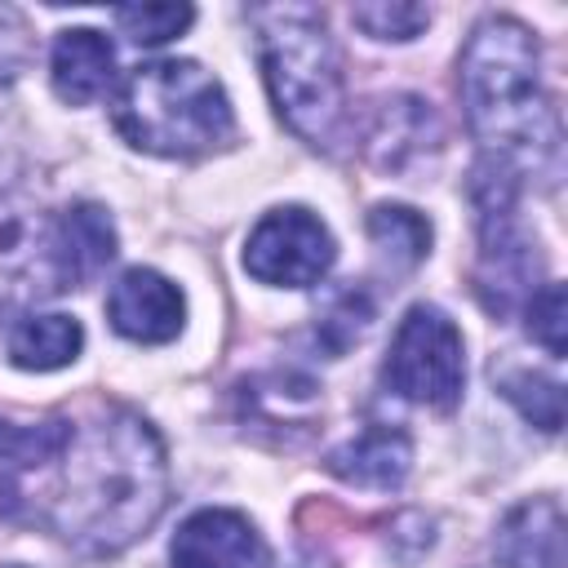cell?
Listing matches in <instances>:
<instances>
[{
	"mask_svg": "<svg viewBox=\"0 0 568 568\" xmlns=\"http://www.w3.org/2000/svg\"><path fill=\"white\" fill-rule=\"evenodd\" d=\"M169 559L173 568H266L271 550L248 515L209 506L178 528Z\"/></svg>",
	"mask_w": 568,
	"mask_h": 568,
	"instance_id": "10",
	"label": "cell"
},
{
	"mask_svg": "<svg viewBox=\"0 0 568 568\" xmlns=\"http://www.w3.org/2000/svg\"><path fill=\"white\" fill-rule=\"evenodd\" d=\"M257 58L280 120L311 146L337 151L351 124L337 44L315 4H253Z\"/></svg>",
	"mask_w": 568,
	"mask_h": 568,
	"instance_id": "3",
	"label": "cell"
},
{
	"mask_svg": "<svg viewBox=\"0 0 568 568\" xmlns=\"http://www.w3.org/2000/svg\"><path fill=\"white\" fill-rule=\"evenodd\" d=\"M342 484H355V488H377V493H390L408 479L413 470V439L404 430H390V426H368L364 435L346 439L342 448L328 453L324 462Z\"/></svg>",
	"mask_w": 568,
	"mask_h": 568,
	"instance_id": "14",
	"label": "cell"
},
{
	"mask_svg": "<svg viewBox=\"0 0 568 568\" xmlns=\"http://www.w3.org/2000/svg\"><path fill=\"white\" fill-rule=\"evenodd\" d=\"M164 501V444L155 426L129 408L80 426L44 488L27 493L13 470L0 475V519L40 524L84 555H120L160 519Z\"/></svg>",
	"mask_w": 568,
	"mask_h": 568,
	"instance_id": "1",
	"label": "cell"
},
{
	"mask_svg": "<svg viewBox=\"0 0 568 568\" xmlns=\"http://www.w3.org/2000/svg\"><path fill=\"white\" fill-rule=\"evenodd\" d=\"M111 18L133 44H164L195 22V9L191 4H120L111 9Z\"/></svg>",
	"mask_w": 568,
	"mask_h": 568,
	"instance_id": "22",
	"label": "cell"
},
{
	"mask_svg": "<svg viewBox=\"0 0 568 568\" xmlns=\"http://www.w3.org/2000/svg\"><path fill=\"white\" fill-rule=\"evenodd\" d=\"M115 133L151 155H209L235 138V111L213 71L191 58H155L124 75L111 102Z\"/></svg>",
	"mask_w": 568,
	"mask_h": 568,
	"instance_id": "4",
	"label": "cell"
},
{
	"mask_svg": "<svg viewBox=\"0 0 568 568\" xmlns=\"http://www.w3.org/2000/svg\"><path fill=\"white\" fill-rule=\"evenodd\" d=\"M240 399H244V417L253 426H275V430H306L315 408H320V390L311 377L302 373H266V377H253L240 386Z\"/></svg>",
	"mask_w": 568,
	"mask_h": 568,
	"instance_id": "16",
	"label": "cell"
},
{
	"mask_svg": "<svg viewBox=\"0 0 568 568\" xmlns=\"http://www.w3.org/2000/svg\"><path fill=\"white\" fill-rule=\"evenodd\" d=\"M368 324H373V297H368V288H364V284H346V288H337V293L328 297V306L320 311V320H315V342H320L328 355H346V351L364 337Z\"/></svg>",
	"mask_w": 568,
	"mask_h": 568,
	"instance_id": "20",
	"label": "cell"
},
{
	"mask_svg": "<svg viewBox=\"0 0 568 568\" xmlns=\"http://www.w3.org/2000/svg\"><path fill=\"white\" fill-rule=\"evenodd\" d=\"M497 568H564V510L555 497H532L506 510L493 537Z\"/></svg>",
	"mask_w": 568,
	"mask_h": 568,
	"instance_id": "12",
	"label": "cell"
},
{
	"mask_svg": "<svg viewBox=\"0 0 568 568\" xmlns=\"http://www.w3.org/2000/svg\"><path fill=\"white\" fill-rule=\"evenodd\" d=\"M368 235L390 266H417L430 253V222L408 204H373Z\"/></svg>",
	"mask_w": 568,
	"mask_h": 568,
	"instance_id": "18",
	"label": "cell"
},
{
	"mask_svg": "<svg viewBox=\"0 0 568 568\" xmlns=\"http://www.w3.org/2000/svg\"><path fill=\"white\" fill-rule=\"evenodd\" d=\"M106 320L120 337L129 342H146V346H160V342H173L186 324V302H182V288L160 275V271H146V266H133L124 271L111 293H106Z\"/></svg>",
	"mask_w": 568,
	"mask_h": 568,
	"instance_id": "9",
	"label": "cell"
},
{
	"mask_svg": "<svg viewBox=\"0 0 568 568\" xmlns=\"http://www.w3.org/2000/svg\"><path fill=\"white\" fill-rule=\"evenodd\" d=\"M501 395L519 408L524 422L541 426L546 435H555V430L564 426V386H559V382L519 368V373H506V377H501Z\"/></svg>",
	"mask_w": 568,
	"mask_h": 568,
	"instance_id": "21",
	"label": "cell"
},
{
	"mask_svg": "<svg viewBox=\"0 0 568 568\" xmlns=\"http://www.w3.org/2000/svg\"><path fill=\"white\" fill-rule=\"evenodd\" d=\"M435 142H439V120H435L430 102H422L413 93L377 102L373 115H368V129H364L368 160L377 169H390V173L413 164L417 155H426Z\"/></svg>",
	"mask_w": 568,
	"mask_h": 568,
	"instance_id": "11",
	"label": "cell"
},
{
	"mask_svg": "<svg viewBox=\"0 0 568 568\" xmlns=\"http://www.w3.org/2000/svg\"><path fill=\"white\" fill-rule=\"evenodd\" d=\"M519 178L493 160L475 164L470 200L479 209V266H475V293L488 315H510L519 302H528L541 284V257L537 244L524 235L515 217Z\"/></svg>",
	"mask_w": 568,
	"mask_h": 568,
	"instance_id": "5",
	"label": "cell"
},
{
	"mask_svg": "<svg viewBox=\"0 0 568 568\" xmlns=\"http://www.w3.org/2000/svg\"><path fill=\"white\" fill-rule=\"evenodd\" d=\"M71 435H75V426L67 417H49V422H36V426L0 422V462H9L13 470L53 466L67 453Z\"/></svg>",
	"mask_w": 568,
	"mask_h": 568,
	"instance_id": "19",
	"label": "cell"
},
{
	"mask_svg": "<svg viewBox=\"0 0 568 568\" xmlns=\"http://www.w3.org/2000/svg\"><path fill=\"white\" fill-rule=\"evenodd\" d=\"M462 106L484 146V160L555 182L559 173V111L541 84L537 36L506 13H488L462 49Z\"/></svg>",
	"mask_w": 568,
	"mask_h": 568,
	"instance_id": "2",
	"label": "cell"
},
{
	"mask_svg": "<svg viewBox=\"0 0 568 568\" xmlns=\"http://www.w3.org/2000/svg\"><path fill=\"white\" fill-rule=\"evenodd\" d=\"M80 346H84V328L75 315H58V311L36 315L31 311L9 328V359L18 368H36V373L62 368L80 355Z\"/></svg>",
	"mask_w": 568,
	"mask_h": 568,
	"instance_id": "17",
	"label": "cell"
},
{
	"mask_svg": "<svg viewBox=\"0 0 568 568\" xmlns=\"http://www.w3.org/2000/svg\"><path fill=\"white\" fill-rule=\"evenodd\" d=\"M58 244H62V271L67 284H84L93 280L111 257H115V226L106 217L102 204H67L58 209Z\"/></svg>",
	"mask_w": 568,
	"mask_h": 568,
	"instance_id": "15",
	"label": "cell"
},
{
	"mask_svg": "<svg viewBox=\"0 0 568 568\" xmlns=\"http://www.w3.org/2000/svg\"><path fill=\"white\" fill-rule=\"evenodd\" d=\"M333 257H337V244H333L328 226L302 204L262 213V222L248 231V244H244V271L275 288L320 284L328 275Z\"/></svg>",
	"mask_w": 568,
	"mask_h": 568,
	"instance_id": "8",
	"label": "cell"
},
{
	"mask_svg": "<svg viewBox=\"0 0 568 568\" xmlns=\"http://www.w3.org/2000/svg\"><path fill=\"white\" fill-rule=\"evenodd\" d=\"M351 22L359 31H368L373 40H413L430 22V9L426 4H404V0H382V4H355Z\"/></svg>",
	"mask_w": 568,
	"mask_h": 568,
	"instance_id": "23",
	"label": "cell"
},
{
	"mask_svg": "<svg viewBox=\"0 0 568 568\" xmlns=\"http://www.w3.org/2000/svg\"><path fill=\"white\" fill-rule=\"evenodd\" d=\"M58 213L27 200H0V311L67 293Z\"/></svg>",
	"mask_w": 568,
	"mask_h": 568,
	"instance_id": "7",
	"label": "cell"
},
{
	"mask_svg": "<svg viewBox=\"0 0 568 568\" xmlns=\"http://www.w3.org/2000/svg\"><path fill=\"white\" fill-rule=\"evenodd\" d=\"M49 80L53 93L71 106H89L98 102L111 80H115V49L102 31L93 27H71L58 36L53 44V62H49Z\"/></svg>",
	"mask_w": 568,
	"mask_h": 568,
	"instance_id": "13",
	"label": "cell"
},
{
	"mask_svg": "<svg viewBox=\"0 0 568 568\" xmlns=\"http://www.w3.org/2000/svg\"><path fill=\"white\" fill-rule=\"evenodd\" d=\"M36 53V36H31V22L13 9V4H0V89L13 84L27 62Z\"/></svg>",
	"mask_w": 568,
	"mask_h": 568,
	"instance_id": "25",
	"label": "cell"
},
{
	"mask_svg": "<svg viewBox=\"0 0 568 568\" xmlns=\"http://www.w3.org/2000/svg\"><path fill=\"white\" fill-rule=\"evenodd\" d=\"M524 315H528V333L532 342H541L555 359L564 355V328H568V302H564V284H541L528 302H524Z\"/></svg>",
	"mask_w": 568,
	"mask_h": 568,
	"instance_id": "24",
	"label": "cell"
},
{
	"mask_svg": "<svg viewBox=\"0 0 568 568\" xmlns=\"http://www.w3.org/2000/svg\"><path fill=\"white\" fill-rule=\"evenodd\" d=\"M462 382H466L462 328L430 302L408 306L390 337L386 386L399 399H413L426 408H453L462 399Z\"/></svg>",
	"mask_w": 568,
	"mask_h": 568,
	"instance_id": "6",
	"label": "cell"
}]
</instances>
